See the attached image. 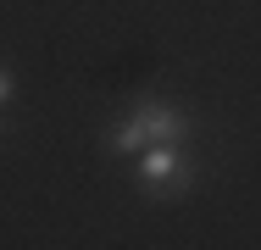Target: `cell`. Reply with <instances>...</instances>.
<instances>
[{"label": "cell", "instance_id": "cell-2", "mask_svg": "<svg viewBox=\"0 0 261 250\" xmlns=\"http://www.w3.org/2000/svg\"><path fill=\"white\" fill-rule=\"evenodd\" d=\"M206 161L195 145H145L134 156V184L145 189L150 200H178L200 184Z\"/></svg>", "mask_w": 261, "mask_h": 250}, {"label": "cell", "instance_id": "cell-3", "mask_svg": "<svg viewBox=\"0 0 261 250\" xmlns=\"http://www.w3.org/2000/svg\"><path fill=\"white\" fill-rule=\"evenodd\" d=\"M11 100H17V72L0 61V106H11Z\"/></svg>", "mask_w": 261, "mask_h": 250}, {"label": "cell", "instance_id": "cell-1", "mask_svg": "<svg viewBox=\"0 0 261 250\" xmlns=\"http://www.w3.org/2000/svg\"><path fill=\"white\" fill-rule=\"evenodd\" d=\"M200 117L184 100H161V95H139L128 111H117L100 128V150L106 156H139L145 145H195Z\"/></svg>", "mask_w": 261, "mask_h": 250}, {"label": "cell", "instance_id": "cell-4", "mask_svg": "<svg viewBox=\"0 0 261 250\" xmlns=\"http://www.w3.org/2000/svg\"><path fill=\"white\" fill-rule=\"evenodd\" d=\"M6 134H11V117H6V106H0V139H6Z\"/></svg>", "mask_w": 261, "mask_h": 250}]
</instances>
